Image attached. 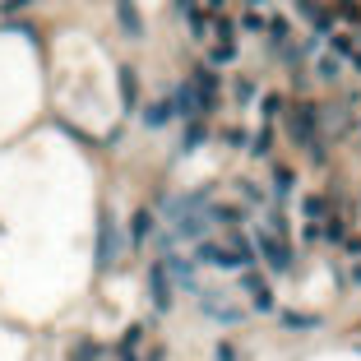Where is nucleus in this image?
Returning a JSON list of instances; mask_svg holds the SVG:
<instances>
[{
    "label": "nucleus",
    "mask_w": 361,
    "mask_h": 361,
    "mask_svg": "<svg viewBox=\"0 0 361 361\" xmlns=\"http://www.w3.org/2000/svg\"><path fill=\"white\" fill-rule=\"evenodd\" d=\"M255 260H264L278 278L292 274V246H287V236H278V232H269V227L255 232Z\"/></svg>",
    "instance_id": "f257e3e1"
},
{
    "label": "nucleus",
    "mask_w": 361,
    "mask_h": 361,
    "mask_svg": "<svg viewBox=\"0 0 361 361\" xmlns=\"http://www.w3.org/2000/svg\"><path fill=\"white\" fill-rule=\"evenodd\" d=\"M199 310H204L208 319H218V324H241V319H246V306H236L218 287H204V292H199Z\"/></svg>",
    "instance_id": "f03ea898"
},
{
    "label": "nucleus",
    "mask_w": 361,
    "mask_h": 361,
    "mask_svg": "<svg viewBox=\"0 0 361 361\" xmlns=\"http://www.w3.org/2000/svg\"><path fill=\"white\" fill-rule=\"evenodd\" d=\"M195 260H199V264H213V269H236V274H241V260H236V251H232L227 241H218V236H204V241H195Z\"/></svg>",
    "instance_id": "7ed1b4c3"
},
{
    "label": "nucleus",
    "mask_w": 361,
    "mask_h": 361,
    "mask_svg": "<svg viewBox=\"0 0 361 361\" xmlns=\"http://www.w3.org/2000/svg\"><path fill=\"white\" fill-rule=\"evenodd\" d=\"M241 292H246V301H251L260 315H274V292H269V283H264L255 269H241Z\"/></svg>",
    "instance_id": "20e7f679"
},
{
    "label": "nucleus",
    "mask_w": 361,
    "mask_h": 361,
    "mask_svg": "<svg viewBox=\"0 0 361 361\" xmlns=\"http://www.w3.org/2000/svg\"><path fill=\"white\" fill-rule=\"evenodd\" d=\"M120 255V232H116V218L102 213V227H98V269H111Z\"/></svg>",
    "instance_id": "39448f33"
},
{
    "label": "nucleus",
    "mask_w": 361,
    "mask_h": 361,
    "mask_svg": "<svg viewBox=\"0 0 361 361\" xmlns=\"http://www.w3.org/2000/svg\"><path fill=\"white\" fill-rule=\"evenodd\" d=\"M148 296H153V310L158 315H167V310H172V278H167V269H163V260L153 264V269H148Z\"/></svg>",
    "instance_id": "423d86ee"
},
{
    "label": "nucleus",
    "mask_w": 361,
    "mask_h": 361,
    "mask_svg": "<svg viewBox=\"0 0 361 361\" xmlns=\"http://www.w3.org/2000/svg\"><path fill=\"white\" fill-rule=\"evenodd\" d=\"M172 120H176V107H172V98H153L148 107H144V125H148V130H167Z\"/></svg>",
    "instance_id": "0eeeda50"
},
{
    "label": "nucleus",
    "mask_w": 361,
    "mask_h": 361,
    "mask_svg": "<svg viewBox=\"0 0 361 361\" xmlns=\"http://www.w3.org/2000/svg\"><path fill=\"white\" fill-rule=\"evenodd\" d=\"M319 125V111L310 107V102H301V107L292 111V139L296 144H310V130Z\"/></svg>",
    "instance_id": "6e6552de"
},
{
    "label": "nucleus",
    "mask_w": 361,
    "mask_h": 361,
    "mask_svg": "<svg viewBox=\"0 0 361 361\" xmlns=\"http://www.w3.org/2000/svg\"><path fill=\"white\" fill-rule=\"evenodd\" d=\"M148 236H153V213H148V208H134V218H130V246H144Z\"/></svg>",
    "instance_id": "1a4fd4ad"
},
{
    "label": "nucleus",
    "mask_w": 361,
    "mask_h": 361,
    "mask_svg": "<svg viewBox=\"0 0 361 361\" xmlns=\"http://www.w3.org/2000/svg\"><path fill=\"white\" fill-rule=\"evenodd\" d=\"M116 19H120V28L130 37H139L144 33V23H139V10H134V0H116Z\"/></svg>",
    "instance_id": "9d476101"
},
{
    "label": "nucleus",
    "mask_w": 361,
    "mask_h": 361,
    "mask_svg": "<svg viewBox=\"0 0 361 361\" xmlns=\"http://www.w3.org/2000/svg\"><path fill=\"white\" fill-rule=\"evenodd\" d=\"M269 181H274V195L278 199H287V195H292V186H296V176H292V167H287V163H274Z\"/></svg>",
    "instance_id": "9b49d317"
},
{
    "label": "nucleus",
    "mask_w": 361,
    "mask_h": 361,
    "mask_svg": "<svg viewBox=\"0 0 361 361\" xmlns=\"http://www.w3.org/2000/svg\"><path fill=\"white\" fill-rule=\"evenodd\" d=\"M139 348H144V324H130V329H125V334H120V361H125V357H139Z\"/></svg>",
    "instance_id": "f8f14e48"
},
{
    "label": "nucleus",
    "mask_w": 361,
    "mask_h": 361,
    "mask_svg": "<svg viewBox=\"0 0 361 361\" xmlns=\"http://www.w3.org/2000/svg\"><path fill=\"white\" fill-rule=\"evenodd\" d=\"M204 139H208V125H204V116H186V134H181V144H186V148H199Z\"/></svg>",
    "instance_id": "ddd939ff"
},
{
    "label": "nucleus",
    "mask_w": 361,
    "mask_h": 361,
    "mask_svg": "<svg viewBox=\"0 0 361 361\" xmlns=\"http://www.w3.org/2000/svg\"><path fill=\"white\" fill-rule=\"evenodd\" d=\"M301 213H306V222H324L329 199H324V195H306V199H301Z\"/></svg>",
    "instance_id": "4468645a"
},
{
    "label": "nucleus",
    "mask_w": 361,
    "mask_h": 361,
    "mask_svg": "<svg viewBox=\"0 0 361 361\" xmlns=\"http://www.w3.org/2000/svg\"><path fill=\"white\" fill-rule=\"evenodd\" d=\"M120 98H125V107L139 102V75L134 70H120Z\"/></svg>",
    "instance_id": "2eb2a0df"
},
{
    "label": "nucleus",
    "mask_w": 361,
    "mask_h": 361,
    "mask_svg": "<svg viewBox=\"0 0 361 361\" xmlns=\"http://www.w3.org/2000/svg\"><path fill=\"white\" fill-rule=\"evenodd\" d=\"M232 61H236V42H213V51H208V65H232Z\"/></svg>",
    "instance_id": "dca6fc26"
},
{
    "label": "nucleus",
    "mask_w": 361,
    "mask_h": 361,
    "mask_svg": "<svg viewBox=\"0 0 361 361\" xmlns=\"http://www.w3.org/2000/svg\"><path fill=\"white\" fill-rule=\"evenodd\" d=\"M232 98H236L241 107H246V102H255V79H246V75L232 79Z\"/></svg>",
    "instance_id": "f3484780"
},
{
    "label": "nucleus",
    "mask_w": 361,
    "mask_h": 361,
    "mask_svg": "<svg viewBox=\"0 0 361 361\" xmlns=\"http://www.w3.org/2000/svg\"><path fill=\"white\" fill-rule=\"evenodd\" d=\"M324 241H334V246H343V241H348V222H343L338 213L329 218V227H324Z\"/></svg>",
    "instance_id": "a211bd4d"
},
{
    "label": "nucleus",
    "mask_w": 361,
    "mask_h": 361,
    "mask_svg": "<svg viewBox=\"0 0 361 361\" xmlns=\"http://www.w3.org/2000/svg\"><path fill=\"white\" fill-rule=\"evenodd\" d=\"M98 352H102L98 343L84 338V343H75V348H70V361H98Z\"/></svg>",
    "instance_id": "6ab92c4d"
},
{
    "label": "nucleus",
    "mask_w": 361,
    "mask_h": 361,
    "mask_svg": "<svg viewBox=\"0 0 361 361\" xmlns=\"http://www.w3.org/2000/svg\"><path fill=\"white\" fill-rule=\"evenodd\" d=\"M283 324L287 329H315L319 315H296V310H283Z\"/></svg>",
    "instance_id": "aec40b11"
},
{
    "label": "nucleus",
    "mask_w": 361,
    "mask_h": 361,
    "mask_svg": "<svg viewBox=\"0 0 361 361\" xmlns=\"http://www.w3.org/2000/svg\"><path fill=\"white\" fill-rule=\"evenodd\" d=\"M287 102H283V93H264V102H260V111H264V120H274L278 111H283Z\"/></svg>",
    "instance_id": "412c9836"
},
{
    "label": "nucleus",
    "mask_w": 361,
    "mask_h": 361,
    "mask_svg": "<svg viewBox=\"0 0 361 361\" xmlns=\"http://www.w3.org/2000/svg\"><path fill=\"white\" fill-rule=\"evenodd\" d=\"M301 241H306V246H319V241H324V222H306V227H301Z\"/></svg>",
    "instance_id": "4be33fe9"
},
{
    "label": "nucleus",
    "mask_w": 361,
    "mask_h": 361,
    "mask_svg": "<svg viewBox=\"0 0 361 361\" xmlns=\"http://www.w3.org/2000/svg\"><path fill=\"white\" fill-rule=\"evenodd\" d=\"M310 28H315V33H334V14H329V10H315Z\"/></svg>",
    "instance_id": "5701e85b"
},
{
    "label": "nucleus",
    "mask_w": 361,
    "mask_h": 361,
    "mask_svg": "<svg viewBox=\"0 0 361 361\" xmlns=\"http://www.w3.org/2000/svg\"><path fill=\"white\" fill-rule=\"evenodd\" d=\"M236 190H241V195H246V199H251V204H264V190L255 186V181H241Z\"/></svg>",
    "instance_id": "b1692460"
},
{
    "label": "nucleus",
    "mask_w": 361,
    "mask_h": 361,
    "mask_svg": "<svg viewBox=\"0 0 361 361\" xmlns=\"http://www.w3.org/2000/svg\"><path fill=\"white\" fill-rule=\"evenodd\" d=\"M352 51H357V46H352V37H334V56H343V61H348Z\"/></svg>",
    "instance_id": "393cba45"
},
{
    "label": "nucleus",
    "mask_w": 361,
    "mask_h": 361,
    "mask_svg": "<svg viewBox=\"0 0 361 361\" xmlns=\"http://www.w3.org/2000/svg\"><path fill=\"white\" fill-rule=\"evenodd\" d=\"M241 28H264V19L255 10H241Z\"/></svg>",
    "instance_id": "a878e982"
},
{
    "label": "nucleus",
    "mask_w": 361,
    "mask_h": 361,
    "mask_svg": "<svg viewBox=\"0 0 361 361\" xmlns=\"http://www.w3.org/2000/svg\"><path fill=\"white\" fill-rule=\"evenodd\" d=\"M222 139H227L232 148H241V144H246V130H222Z\"/></svg>",
    "instance_id": "bb28decb"
},
{
    "label": "nucleus",
    "mask_w": 361,
    "mask_h": 361,
    "mask_svg": "<svg viewBox=\"0 0 361 361\" xmlns=\"http://www.w3.org/2000/svg\"><path fill=\"white\" fill-rule=\"evenodd\" d=\"M218 361H236V348H232V343H218Z\"/></svg>",
    "instance_id": "cd10ccee"
},
{
    "label": "nucleus",
    "mask_w": 361,
    "mask_h": 361,
    "mask_svg": "<svg viewBox=\"0 0 361 361\" xmlns=\"http://www.w3.org/2000/svg\"><path fill=\"white\" fill-rule=\"evenodd\" d=\"M125 361H163V348H148L144 357H125Z\"/></svg>",
    "instance_id": "c85d7f7f"
},
{
    "label": "nucleus",
    "mask_w": 361,
    "mask_h": 361,
    "mask_svg": "<svg viewBox=\"0 0 361 361\" xmlns=\"http://www.w3.org/2000/svg\"><path fill=\"white\" fill-rule=\"evenodd\" d=\"M195 5H199V0H176V10H181V14H186V10H195Z\"/></svg>",
    "instance_id": "c756f323"
},
{
    "label": "nucleus",
    "mask_w": 361,
    "mask_h": 361,
    "mask_svg": "<svg viewBox=\"0 0 361 361\" xmlns=\"http://www.w3.org/2000/svg\"><path fill=\"white\" fill-rule=\"evenodd\" d=\"M348 61H352V70H357V75H361V51H352Z\"/></svg>",
    "instance_id": "7c9ffc66"
},
{
    "label": "nucleus",
    "mask_w": 361,
    "mask_h": 361,
    "mask_svg": "<svg viewBox=\"0 0 361 361\" xmlns=\"http://www.w3.org/2000/svg\"><path fill=\"white\" fill-rule=\"evenodd\" d=\"M352 283H361V264H357V269H352Z\"/></svg>",
    "instance_id": "2f4dec72"
},
{
    "label": "nucleus",
    "mask_w": 361,
    "mask_h": 361,
    "mask_svg": "<svg viewBox=\"0 0 361 361\" xmlns=\"http://www.w3.org/2000/svg\"><path fill=\"white\" fill-rule=\"evenodd\" d=\"M260 5H269V0H251V10H260Z\"/></svg>",
    "instance_id": "473e14b6"
}]
</instances>
